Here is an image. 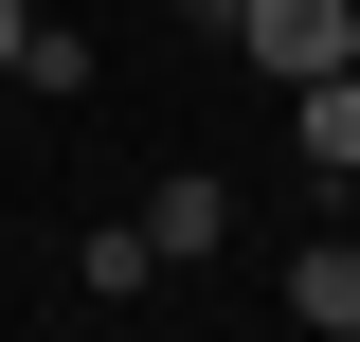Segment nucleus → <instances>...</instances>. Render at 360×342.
<instances>
[{
	"instance_id": "1",
	"label": "nucleus",
	"mask_w": 360,
	"mask_h": 342,
	"mask_svg": "<svg viewBox=\"0 0 360 342\" xmlns=\"http://www.w3.org/2000/svg\"><path fill=\"white\" fill-rule=\"evenodd\" d=\"M234 54H252L270 90H307V72H360V0H252V18H234Z\"/></svg>"
},
{
	"instance_id": "2",
	"label": "nucleus",
	"mask_w": 360,
	"mask_h": 342,
	"mask_svg": "<svg viewBox=\"0 0 360 342\" xmlns=\"http://www.w3.org/2000/svg\"><path fill=\"white\" fill-rule=\"evenodd\" d=\"M288 324H307V342H360V234H307V253H288Z\"/></svg>"
},
{
	"instance_id": "3",
	"label": "nucleus",
	"mask_w": 360,
	"mask_h": 342,
	"mask_svg": "<svg viewBox=\"0 0 360 342\" xmlns=\"http://www.w3.org/2000/svg\"><path fill=\"white\" fill-rule=\"evenodd\" d=\"M144 234H162V270H198V253H217V234H234V198H217V180H198V163H180L162 198H144Z\"/></svg>"
},
{
	"instance_id": "4",
	"label": "nucleus",
	"mask_w": 360,
	"mask_h": 342,
	"mask_svg": "<svg viewBox=\"0 0 360 342\" xmlns=\"http://www.w3.org/2000/svg\"><path fill=\"white\" fill-rule=\"evenodd\" d=\"M72 289H90V306H144V289H162V234H144V216H108V234L72 253Z\"/></svg>"
},
{
	"instance_id": "5",
	"label": "nucleus",
	"mask_w": 360,
	"mask_h": 342,
	"mask_svg": "<svg viewBox=\"0 0 360 342\" xmlns=\"http://www.w3.org/2000/svg\"><path fill=\"white\" fill-rule=\"evenodd\" d=\"M288 127H307L324 180H360V72H307V90H288Z\"/></svg>"
},
{
	"instance_id": "6",
	"label": "nucleus",
	"mask_w": 360,
	"mask_h": 342,
	"mask_svg": "<svg viewBox=\"0 0 360 342\" xmlns=\"http://www.w3.org/2000/svg\"><path fill=\"white\" fill-rule=\"evenodd\" d=\"M18 90H37V108H72V90H90V37H72V18H37V37H18Z\"/></svg>"
},
{
	"instance_id": "7",
	"label": "nucleus",
	"mask_w": 360,
	"mask_h": 342,
	"mask_svg": "<svg viewBox=\"0 0 360 342\" xmlns=\"http://www.w3.org/2000/svg\"><path fill=\"white\" fill-rule=\"evenodd\" d=\"M18 37H37V0H0V90H18Z\"/></svg>"
},
{
	"instance_id": "8",
	"label": "nucleus",
	"mask_w": 360,
	"mask_h": 342,
	"mask_svg": "<svg viewBox=\"0 0 360 342\" xmlns=\"http://www.w3.org/2000/svg\"><path fill=\"white\" fill-rule=\"evenodd\" d=\"M180 18H198V37H234V18H252V0H180Z\"/></svg>"
}]
</instances>
